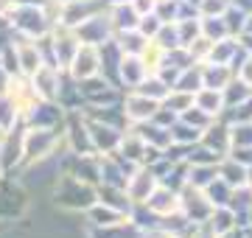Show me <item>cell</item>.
Instances as JSON below:
<instances>
[{
	"instance_id": "obj_14",
	"label": "cell",
	"mask_w": 252,
	"mask_h": 238,
	"mask_svg": "<svg viewBox=\"0 0 252 238\" xmlns=\"http://www.w3.org/2000/svg\"><path fill=\"white\" fill-rule=\"evenodd\" d=\"M177 90H185V92H196L205 87V79H202V64H188L185 70H180L177 76V84H174Z\"/></svg>"
},
{
	"instance_id": "obj_24",
	"label": "cell",
	"mask_w": 252,
	"mask_h": 238,
	"mask_svg": "<svg viewBox=\"0 0 252 238\" xmlns=\"http://www.w3.org/2000/svg\"><path fill=\"white\" fill-rule=\"evenodd\" d=\"M180 118L185 120V123H190V126L202 129V132H205V129L210 126L213 120H216V118H210L207 112H202V110H199V107H188V110H185V112H182V115H180Z\"/></svg>"
},
{
	"instance_id": "obj_10",
	"label": "cell",
	"mask_w": 252,
	"mask_h": 238,
	"mask_svg": "<svg viewBox=\"0 0 252 238\" xmlns=\"http://www.w3.org/2000/svg\"><path fill=\"white\" fill-rule=\"evenodd\" d=\"M109 23H112V31H135L137 23H140V14L135 11L132 3H112V11H109Z\"/></svg>"
},
{
	"instance_id": "obj_3",
	"label": "cell",
	"mask_w": 252,
	"mask_h": 238,
	"mask_svg": "<svg viewBox=\"0 0 252 238\" xmlns=\"http://www.w3.org/2000/svg\"><path fill=\"white\" fill-rule=\"evenodd\" d=\"M157 110H160V101L146 98V95H140L137 90H132L124 98V118L129 120V123H135V126L149 123V120L154 118V112H157Z\"/></svg>"
},
{
	"instance_id": "obj_1",
	"label": "cell",
	"mask_w": 252,
	"mask_h": 238,
	"mask_svg": "<svg viewBox=\"0 0 252 238\" xmlns=\"http://www.w3.org/2000/svg\"><path fill=\"white\" fill-rule=\"evenodd\" d=\"M180 210L185 213V219L190 224H202L213 216V202L205 196L202 188H193V185H185L180 191Z\"/></svg>"
},
{
	"instance_id": "obj_28",
	"label": "cell",
	"mask_w": 252,
	"mask_h": 238,
	"mask_svg": "<svg viewBox=\"0 0 252 238\" xmlns=\"http://www.w3.org/2000/svg\"><path fill=\"white\" fill-rule=\"evenodd\" d=\"M235 79H241L247 87H252V51L244 56V62L235 67Z\"/></svg>"
},
{
	"instance_id": "obj_25",
	"label": "cell",
	"mask_w": 252,
	"mask_h": 238,
	"mask_svg": "<svg viewBox=\"0 0 252 238\" xmlns=\"http://www.w3.org/2000/svg\"><path fill=\"white\" fill-rule=\"evenodd\" d=\"M244 20H247V14H244L241 9H235L233 3H230V9L224 11V23H227V28H230V34H233V37H241V34H244Z\"/></svg>"
},
{
	"instance_id": "obj_11",
	"label": "cell",
	"mask_w": 252,
	"mask_h": 238,
	"mask_svg": "<svg viewBox=\"0 0 252 238\" xmlns=\"http://www.w3.org/2000/svg\"><path fill=\"white\" fill-rule=\"evenodd\" d=\"M219 177L227 179L233 188H244V185H247V165L238 163L233 154H224L221 163H219Z\"/></svg>"
},
{
	"instance_id": "obj_21",
	"label": "cell",
	"mask_w": 252,
	"mask_h": 238,
	"mask_svg": "<svg viewBox=\"0 0 252 238\" xmlns=\"http://www.w3.org/2000/svg\"><path fill=\"white\" fill-rule=\"evenodd\" d=\"M250 98H252V87H247L241 79H235V82L224 90L227 110H230V107H235V104H244V101H250Z\"/></svg>"
},
{
	"instance_id": "obj_29",
	"label": "cell",
	"mask_w": 252,
	"mask_h": 238,
	"mask_svg": "<svg viewBox=\"0 0 252 238\" xmlns=\"http://www.w3.org/2000/svg\"><path fill=\"white\" fill-rule=\"evenodd\" d=\"M230 154H233L238 163L252 165V146H235V149H230Z\"/></svg>"
},
{
	"instance_id": "obj_23",
	"label": "cell",
	"mask_w": 252,
	"mask_h": 238,
	"mask_svg": "<svg viewBox=\"0 0 252 238\" xmlns=\"http://www.w3.org/2000/svg\"><path fill=\"white\" fill-rule=\"evenodd\" d=\"M210 51H213V42H210L207 37H202V34L188 45V54L193 56V62L196 64H205L207 59H210Z\"/></svg>"
},
{
	"instance_id": "obj_26",
	"label": "cell",
	"mask_w": 252,
	"mask_h": 238,
	"mask_svg": "<svg viewBox=\"0 0 252 238\" xmlns=\"http://www.w3.org/2000/svg\"><path fill=\"white\" fill-rule=\"evenodd\" d=\"M227 9H230V0H202L199 17H224Z\"/></svg>"
},
{
	"instance_id": "obj_15",
	"label": "cell",
	"mask_w": 252,
	"mask_h": 238,
	"mask_svg": "<svg viewBox=\"0 0 252 238\" xmlns=\"http://www.w3.org/2000/svg\"><path fill=\"white\" fill-rule=\"evenodd\" d=\"M233 191H235V188L227 182V179L216 177V179L205 188V196L213 202V208H224V205H230V199H233Z\"/></svg>"
},
{
	"instance_id": "obj_2",
	"label": "cell",
	"mask_w": 252,
	"mask_h": 238,
	"mask_svg": "<svg viewBox=\"0 0 252 238\" xmlns=\"http://www.w3.org/2000/svg\"><path fill=\"white\" fill-rule=\"evenodd\" d=\"M157 185H160V177L152 165H137L126 179V193H129L132 205H146V199L157 191Z\"/></svg>"
},
{
	"instance_id": "obj_30",
	"label": "cell",
	"mask_w": 252,
	"mask_h": 238,
	"mask_svg": "<svg viewBox=\"0 0 252 238\" xmlns=\"http://www.w3.org/2000/svg\"><path fill=\"white\" fill-rule=\"evenodd\" d=\"M241 37H252V14H247V20H244V34Z\"/></svg>"
},
{
	"instance_id": "obj_32",
	"label": "cell",
	"mask_w": 252,
	"mask_h": 238,
	"mask_svg": "<svg viewBox=\"0 0 252 238\" xmlns=\"http://www.w3.org/2000/svg\"><path fill=\"white\" fill-rule=\"evenodd\" d=\"M185 3H188V6H193V9L199 11V3H202V0H185Z\"/></svg>"
},
{
	"instance_id": "obj_17",
	"label": "cell",
	"mask_w": 252,
	"mask_h": 238,
	"mask_svg": "<svg viewBox=\"0 0 252 238\" xmlns=\"http://www.w3.org/2000/svg\"><path fill=\"white\" fill-rule=\"evenodd\" d=\"M202 37H207L210 42H219V39H227L233 34H230L224 17H202Z\"/></svg>"
},
{
	"instance_id": "obj_7",
	"label": "cell",
	"mask_w": 252,
	"mask_h": 238,
	"mask_svg": "<svg viewBox=\"0 0 252 238\" xmlns=\"http://www.w3.org/2000/svg\"><path fill=\"white\" fill-rule=\"evenodd\" d=\"M118 73H121V84H126L129 90H135L137 84L149 76V67H146L143 56L124 54V59H121V64H118Z\"/></svg>"
},
{
	"instance_id": "obj_27",
	"label": "cell",
	"mask_w": 252,
	"mask_h": 238,
	"mask_svg": "<svg viewBox=\"0 0 252 238\" xmlns=\"http://www.w3.org/2000/svg\"><path fill=\"white\" fill-rule=\"evenodd\" d=\"M160 28H162V20L157 17V11H152V14H143V17H140V23H137V31H140L146 39H154Z\"/></svg>"
},
{
	"instance_id": "obj_20",
	"label": "cell",
	"mask_w": 252,
	"mask_h": 238,
	"mask_svg": "<svg viewBox=\"0 0 252 238\" xmlns=\"http://www.w3.org/2000/svg\"><path fill=\"white\" fill-rule=\"evenodd\" d=\"M210 227L216 230V233H224V230H233L235 227V210L230 205L224 208H213V216H210Z\"/></svg>"
},
{
	"instance_id": "obj_31",
	"label": "cell",
	"mask_w": 252,
	"mask_h": 238,
	"mask_svg": "<svg viewBox=\"0 0 252 238\" xmlns=\"http://www.w3.org/2000/svg\"><path fill=\"white\" fill-rule=\"evenodd\" d=\"M247 185L252 188V165H247Z\"/></svg>"
},
{
	"instance_id": "obj_4",
	"label": "cell",
	"mask_w": 252,
	"mask_h": 238,
	"mask_svg": "<svg viewBox=\"0 0 252 238\" xmlns=\"http://www.w3.org/2000/svg\"><path fill=\"white\" fill-rule=\"evenodd\" d=\"M90 126V140H93V149L95 151H104V154H115L118 146H121V138H124V132L118 126H109L104 120H93L87 123Z\"/></svg>"
},
{
	"instance_id": "obj_9",
	"label": "cell",
	"mask_w": 252,
	"mask_h": 238,
	"mask_svg": "<svg viewBox=\"0 0 252 238\" xmlns=\"http://www.w3.org/2000/svg\"><path fill=\"white\" fill-rule=\"evenodd\" d=\"M202 79H205V87H213V90H227V87L235 82V70L230 67V64L205 62V64H202Z\"/></svg>"
},
{
	"instance_id": "obj_18",
	"label": "cell",
	"mask_w": 252,
	"mask_h": 238,
	"mask_svg": "<svg viewBox=\"0 0 252 238\" xmlns=\"http://www.w3.org/2000/svg\"><path fill=\"white\" fill-rule=\"evenodd\" d=\"M162 107H168V110H174L177 115H182L188 107H193V92H185V90L171 87V92L162 98Z\"/></svg>"
},
{
	"instance_id": "obj_6",
	"label": "cell",
	"mask_w": 252,
	"mask_h": 238,
	"mask_svg": "<svg viewBox=\"0 0 252 238\" xmlns=\"http://www.w3.org/2000/svg\"><path fill=\"white\" fill-rule=\"evenodd\" d=\"M146 208L157 216V219H165L171 213H180V191H171L165 185H157V191L146 199Z\"/></svg>"
},
{
	"instance_id": "obj_13",
	"label": "cell",
	"mask_w": 252,
	"mask_h": 238,
	"mask_svg": "<svg viewBox=\"0 0 252 238\" xmlns=\"http://www.w3.org/2000/svg\"><path fill=\"white\" fill-rule=\"evenodd\" d=\"M216 177H219V163H213V165L210 163L190 165L188 163V185H193V188H202V191H205Z\"/></svg>"
},
{
	"instance_id": "obj_12",
	"label": "cell",
	"mask_w": 252,
	"mask_h": 238,
	"mask_svg": "<svg viewBox=\"0 0 252 238\" xmlns=\"http://www.w3.org/2000/svg\"><path fill=\"white\" fill-rule=\"evenodd\" d=\"M241 48V37H227L213 42V51H210V59L207 62H216V64H230L233 67V59Z\"/></svg>"
},
{
	"instance_id": "obj_19",
	"label": "cell",
	"mask_w": 252,
	"mask_h": 238,
	"mask_svg": "<svg viewBox=\"0 0 252 238\" xmlns=\"http://www.w3.org/2000/svg\"><path fill=\"white\" fill-rule=\"evenodd\" d=\"M154 42L162 48V51H174V48H180V28H177V23H162V28L157 31V37H154Z\"/></svg>"
},
{
	"instance_id": "obj_8",
	"label": "cell",
	"mask_w": 252,
	"mask_h": 238,
	"mask_svg": "<svg viewBox=\"0 0 252 238\" xmlns=\"http://www.w3.org/2000/svg\"><path fill=\"white\" fill-rule=\"evenodd\" d=\"M193 107H199L202 112H207L210 118H221L227 112L224 90H213V87H202L193 92Z\"/></svg>"
},
{
	"instance_id": "obj_5",
	"label": "cell",
	"mask_w": 252,
	"mask_h": 238,
	"mask_svg": "<svg viewBox=\"0 0 252 238\" xmlns=\"http://www.w3.org/2000/svg\"><path fill=\"white\" fill-rule=\"evenodd\" d=\"M202 143L207 149H213L216 154H230V149H233V138H230V123L224 118H216L210 126L202 132Z\"/></svg>"
},
{
	"instance_id": "obj_22",
	"label": "cell",
	"mask_w": 252,
	"mask_h": 238,
	"mask_svg": "<svg viewBox=\"0 0 252 238\" xmlns=\"http://www.w3.org/2000/svg\"><path fill=\"white\" fill-rule=\"evenodd\" d=\"M230 138H233V149L235 146H252V120L230 123Z\"/></svg>"
},
{
	"instance_id": "obj_16",
	"label": "cell",
	"mask_w": 252,
	"mask_h": 238,
	"mask_svg": "<svg viewBox=\"0 0 252 238\" xmlns=\"http://www.w3.org/2000/svg\"><path fill=\"white\" fill-rule=\"evenodd\" d=\"M171 140L174 143H180V146H196L199 140H202V129L190 126V123H185V120H177L171 126Z\"/></svg>"
}]
</instances>
